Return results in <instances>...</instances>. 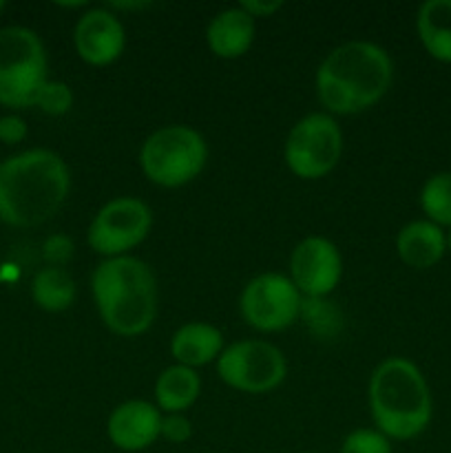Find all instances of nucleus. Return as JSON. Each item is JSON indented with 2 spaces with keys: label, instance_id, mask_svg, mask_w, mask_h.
<instances>
[{
  "label": "nucleus",
  "instance_id": "f257e3e1",
  "mask_svg": "<svg viewBox=\"0 0 451 453\" xmlns=\"http://www.w3.org/2000/svg\"><path fill=\"white\" fill-rule=\"evenodd\" d=\"M71 193V171L51 149H29L0 162V221L34 228L51 219Z\"/></svg>",
  "mask_w": 451,
  "mask_h": 453
},
{
  "label": "nucleus",
  "instance_id": "f03ea898",
  "mask_svg": "<svg viewBox=\"0 0 451 453\" xmlns=\"http://www.w3.org/2000/svg\"><path fill=\"white\" fill-rule=\"evenodd\" d=\"M394 80V62L371 40H349L318 65L314 87L325 113L354 115L378 104Z\"/></svg>",
  "mask_w": 451,
  "mask_h": 453
},
{
  "label": "nucleus",
  "instance_id": "7ed1b4c3",
  "mask_svg": "<svg viewBox=\"0 0 451 453\" xmlns=\"http://www.w3.org/2000/svg\"><path fill=\"white\" fill-rule=\"evenodd\" d=\"M91 295L102 323L118 336H140L157 317V279L146 261L133 255L96 265Z\"/></svg>",
  "mask_w": 451,
  "mask_h": 453
},
{
  "label": "nucleus",
  "instance_id": "20e7f679",
  "mask_svg": "<svg viewBox=\"0 0 451 453\" xmlns=\"http://www.w3.org/2000/svg\"><path fill=\"white\" fill-rule=\"evenodd\" d=\"M367 403L376 429L389 441H414L432 423V389L420 367L405 357H389L374 367Z\"/></svg>",
  "mask_w": 451,
  "mask_h": 453
},
{
  "label": "nucleus",
  "instance_id": "39448f33",
  "mask_svg": "<svg viewBox=\"0 0 451 453\" xmlns=\"http://www.w3.org/2000/svg\"><path fill=\"white\" fill-rule=\"evenodd\" d=\"M208 164V142L186 124L159 127L141 142L140 166L146 180L162 188H181L202 175Z\"/></svg>",
  "mask_w": 451,
  "mask_h": 453
},
{
  "label": "nucleus",
  "instance_id": "423d86ee",
  "mask_svg": "<svg viewBox=\"0 0 451 453\" xmlns=\"http://www.w3.org/2000/svg\"><path fill=\"white\" fill-rule=\"evenodd\" d=\"M49 80V58L34 29L11 25L0 29V104L31 109Z\"/></svg>",
  "mask_w": 451,
  "mask_h": 453
},
{
  "label": "nucleus",
  "instance_id": "0eeeda50",
  "mask_svg": "<svg viewBox=\"0 0 451 453\" xmlns=\"http://www.w3.org/2000/svg\"><path fill=\"white\" fill-rule=\"evenodd\" d=\"M343 155V131L334 115L308 113L290 128L283 159L299 180H321L332 173Z\"/></svg>",
  "mask_w": 451,
  "mask_h": 453
},
{
  "label": "nucleus",
  "instance_id": "6e6552de",
  "mask_svg": "<svg viewBox=\"0 0 451 453\" xmlns=\"http://www.w3.org/2000/svg\"><path fill=\"white\" fill-rule=\"evenodd\" d=\"M217 376L237 392L259 396L274 392L286 380L287 361L270 341H234L217 358Z\"/></svg>",
  "mask_w": 451,
  "mask_h": 453
},
{
  "label": "nucleus",
  "instance_id": "1a4fd4ad",
  "mask_svg": "<svg viewBox=\"0 0 451 453\" xmlns=\"http://www.w3.org/2000/svg\"><path fill=\"white\" fill-rule=\"evenodd\" d=\"M153 228V211L140 197L109 199L93 215L87 230V243L104 259L124 257L140 246Z\"/></svg>",
  "mask_w": 451,
  "mask_h": 453
},
{
  "label": "nucleus",
  "instance_id": "9d476101",
  "mask_svg": "<svg viewBox=\"0 0 451 453\" xmlns=\"http://www.w3.org/2000/svg\"><path fill=\"white\" fill-rule=\"evenodd\" d=\"M303 296L292 279L281 273H261L243 286L239 312L256 332H281L294 326Z\"/></svg>",
  "mask_w": 451,
  "mask_h": 453
},
{
  "label": "nucleus",
  "instance_id": "9b49d317",
  "mask_svg": "<svg viewBox=\"0 0 451 453\" xmlns=\"http://www.w3.org/2000/svg\"><path fill=\"white\" fill-rule=\"evenodd\" d=\"M292 283L303 299H323L336 290L343 277V257L339 246L323 234L301 239L290 255Z\"/></svg>",
  "mask_w": 451,
  "mask_h": 453
},
{
  "label": "nucleus",
  "instance_id": "f8f14e48",
  "mask_svg": "<svg viewBox=\"0 0 451 453\" xmlns=\"http://www.w3.org/2000/svg\"><path fill=\"white\" fill-rule=\"evenodd\" d=\"M73 44L80 60L93 66L113 65L126 47V31L109 7L87 9L73 27Z\"/></svg>",
  "mask_w": 451,
  "mask_h": 453
},
{
  "label": "nucleus",
  "instance_id": "ddd939ff",
  "mask_svg": "<svg viewBox=\"0 0 451 453\" xmlns=\"http://www.w3.org/2000/svg\"><path fill=\"white\" fill-rule=\"evenodd\" d=\"M164 414L150 401L131 398L115 407L106 420V436L119 451L137 453L159 441Z\"/></svg>",
  "mask_w": 451,
  "mask_h": 453
},
{
  "label": "nucleus",
  "instance_id": "4468645a",
  "mask_svg": "<svg viewBox=\"0 0 451 453\" xmlns=\"http://www.w3.org/2000/svg\"><path fill=\"white\" fill-rule=\"evenodd\" d=\"M256 20L239 4L226 7L210 18L206 27L208 49L221 60H237L250 51L255 42Z\"/></svg>",
  "mask_w": 451,
  "mask_h": 453
},
{
  "label": "nucleus",
  "instance_id": "2eb2a0df",
  "mask_svg": "<svg viewBox=\"0 0 451 453\" xmlns=\"http://www.w3.org/2000/svg\"><path fill=\"white\" fill-rule=\"evenodd\" d=\"M398 259L414 270H429L447 255L445 228L429 219H414L396 234Z\"/></svg>",
  "mask_w": 451,
  "mask_h": 453
},
{
  "label": "nucleus",
  "instance_id": "dca6fc26",
  "mask_svg": "<svg viewBox=\"0 0 451 453\" xmlns=\"http://www.w3.org/2000/svg\"><path fill=\"white\" fill-rule=\"evenodd\" d=\"M224 348L221 330L206 321L184 323L171 339V354L177 365L193 367V370L217 361Z\"/></svg>",
  "mask_w": 451,
  "mask_h": 453
},
{
  "label": "nucleus",
  "instance_id": "f3484780",
  "mask_svg": "<svg viewBox=\"0 0 451 453\" xmlns=\"http://www.w3.org/2000/svg\"><path fill=\"white\" fill-rule=\"evenodd\" d=\"M202 394V379L197 370L186 365L164 367L155 380V405L162 414H186Z\"/></svg>",
  "mask_w": 451,
  "mask_h": 453
},
{
  "label": "nucleus",
  "instance_id": "a211bd4d",
  "mask_svg": "<svg viewBox=\"0 0 451 453\" xmlns=\"http://www.w3.org/2000/svg\"><path fill=\"white\" fill-rule=\"evenodd\" d=\"M416 31L433 60L451 65V0H424L416 13Z\"/></svg>",
  "mask_w": 451,
  "mask_h": 453
},
{
  "label": "nucleus",
  "instance_id": "6ab92c4d",
  "mask_svg": "<svg viewBox=\"0 0 451 453\" xmlns=\"http://www.w3.org/2000/svg\"><path fill=\"white\" fill-rule=\"evenodd\" d=\"M78 286L66 268L44 265L34 274L31 281V299L44 312H65L73 305Z\"/></svg>",
  "mask_w": 451,
  "mask_h": 453
},
{
  "label": "nucleus",
  "instance_id": "aec40b11",
  "mask_svg": "<svg viewBox=\"0 0 451 453\" xmlns=\"http://www.w3.org/2000/svg\"><path fill=\"white\" fill-rule=\"evenodd\" d=\"M420 208L424 219L440 228H451V171L433 173L420 188Z\"/></svg>",
  "mask_w": 451,
  "mask_h": 453
},
{
  "label": "nucleus",
  "instance_id": "412c9836",
  "mask_svg": "<svg viewBox=\"0 0 451 453\" xmlns=\"http://www.w3.org/2000/svg\"><path fill=\"white\" fill-rule=\"evenodd\" d=\"M299 319L308 323L312 334L334 336L340 330V312L327 296L323 299H303Z\"/></svg>",
  "mask_w": 451,
  "mask_h": 453
},
{
  "label": "nucleus",
  "instance_id": "4be33fe9",
  "mask_svg": "<svg viewBox=\"0 0 451 453\" xmlns=\"http://www.w3.org/2000/svg\"><path fill=\"white\" fill-rule=\"evenodd\" d=\"M34 106L42 111L44 115L60 118V115L69 113L71 106H73V91H71L69 84L62 82V80L49 78L47 82H44V87L40 88Z\"/></svg>",
  "mask_w": 451,
  "mask_h": 453
},
{
  "label": "nucleus",
  "instance_id": "5701e85b",
  "mask_svg": "<svg viewBox=\"0 0 451 453\" xmlns=\"http://www.w3.org/2000/svg\"><path fill=\"white\" fill-rule=\"evenodd\" d=\"M340 453H394L392 441L376 427H358L340 442Z\"/></svg>",
  "mask_w": 451,
  "mask_h": 453
},
{
  "label": "nucleus",
  "instance_id": "b1692460",
  "mask_svg": "<svg viewBox=\"0 0 451 453\" xmlns=\"http://www.w3.org/2000/svg\"><path fill=\"white\" fill-rule=\"evenodd\" d=\"M42 261L47 265H57V268H65L75 255V243L73 239L66 237V234H49L42 242Z\"/></svg>",
  "mask_w": 451,
  "mask_h": 453
},
{
  "label": "nucleus",
  "instance_id": "393cba45",
  "mask_svg": "<svg viewBox=\"0 0 451 453\" xmlns=\"http://www.w3.org/2000/svg\"><path fill=\"white\" fill-rule=\"evenodd\" d=\"M193 436V423L186 414H164L162 418V434L159 438L172 442V445H181Z\"/></svg>",
  "mask_w": 451,
  "mask_h": 453
},
{
  "label": "nucleus",
  "instance_id": "a878e982",
  "mask_svg": "<svg viewBox=\"0 0 451 453\" xmlns=\"http://www.w3.org/2000/svg\"><path fill=\"white\" fill-rule=\"evenodd\" d=\"M27 135H29V127L18 113H7L0 118V142L3 144L16 146L25 142Z\"/></svg>",
  "mask_w": 451,
  "mask_h": 453
},
{
  "label": "nucleus",
  "instance_id": "bb28decb",
  "mask_svg": "<svg viewBox=\"0 0 451 453\" xmlns=\"http://www.w3.org/2000/svg\"><path fill=\"white\" fill-rule=\"evenodd\" d=\"M239 7L250 13L252 18H270L283 7L281 0H239Z\"/></svg>",
  "mask_w": 451,
  "mask_h": 453
},
{
  "label": "nucleus",
  "instance_id": "cd10ccee",
  "mask_svg": "<svg viewBox=\"0 0 451 453\" xmlns=\"http://www.w3.org/2000/svg\"><path fill=\"white\" fill-rule=\"evenodd\" d=\"M445 237H447V252L451 255V228L445 230Z\"/></svg>",
  "mask_w": 451,
  "mask_h": 453
},
{
  "label": "nucleus",
  "instance_id": "c85d7f7f",
  "mask_svg": "<svg viewBox=\"0 0 451 453\" xmlns=\"http://www.w3.org/2000/svg\"><path fill=\"white\" fill-rule=\"evenodd\" d=\"M4 9H7V3H4V0H0V13H3Z\"/></svg>",
  "mask_w": 451,
  "mask_h": 453
},
{
  "label": "nucleus",
  "instance_id": "c756f323",
  "mask_svg": "<svg viewBox=\"0 0 451 453\" xmlns=\"http://www.w3.org/2000/svg\"><path fill=\"white\" fill-rule=\"evenodd\" d=\"M305 453H318V451H305Z\"/></svg>",
  "mask_w": 451,
  "mask_h": 453
}]
</instances>
